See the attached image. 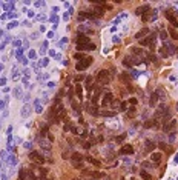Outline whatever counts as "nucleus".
I'll return each instance as SVG.
<instances>
[{
  "label": "nucleus",
  "instance_id": "nucleus-18",
  "mask_svg": "<svg viewBox=\"0 0 178 180\" xmlns=\"http://www.w3.org/2000/svg\"><path fill=\"white\" fill-rule=\"evenodd\" d=\"M157 102H158V96H157V92H154V94L150 96L149 103H150V106H155V105H157Z\"/></svg>",
  "mask_w": 178,
  "mask_h": 180
},
{
  "label": "nucleus",
  "instance_id": "nucleus-7",
  "mask_svg": "<svg viewBox=\"0 0 178 180\" xmlns=\"http://www.w3.org/2000/svg\"><path fill=\"white\" fill-rule=\"evenodd\" d=\"M83 174H86V176H89V177H92V179H100V177H103L105 174L103 172H100V171H83Z\"/></svg>",
  "mask_w": 178,
  "mask_h": 180
},
{
  "label": "nucleus",
  "instance_id": "nucleus-3",
  "mask_svg": "<svg viewBox=\"0 0 178 180\" xmlns=\"http://www.w3.org/2000/svg\"><path fill=\"white\" fill-rule=\"evenodd\" d=\"M75 43L77 46H81V45H89V37L85 36V34H78L77 39H75Z\"/></svg>",
  "mask_w": 178,
  "mask_h": 180
},
{
  "label": "nucleus",
  "instance_id": "nucleus-40",
  "mask_svg": "<svg viewBox=\"0 0 178 180\" xmlns=\"http://www.w3.org/2000/svg\"><path fill=\"white\" fill-rule=\"evenodd\" d=\"M77 94H78V96H81V88H80L78 85H77Z\"/></svg>",
  "mask_w": 178,
  "mask_h": 180
},
{
  "label": "nucleus",
  "instance_id": "nucleus-1",
  "mask_svg": "<svg viewBox=\"0 0 178 180\" xmlns=\"http://www.w3.org/2000/svg\"><path fill=\"white\" fill-rule=\"evenodd\" d=\"M97 82L100 85H108L109 82H111V74H109V71L103 69V71H98L97 74Z\"/></svg>",
  "mask_w": 178,
  "mask_h": 180
},
{
  "label": "nucleus",
  "instance_id": "nucleus-23",
  "mask_svg": "<svg viewBox=\"0 0 178 180\" xmlns=\"http://www.w3.org/2000/svg\"><path fill=\"white\" fill-rule=\"evenodd\" d=\"M169 34H170V37H172L174 40H178V34H177V31H175L174 28H170V29H169Z\"/></svg>",
  "mask_w": 178,
  "mask_h": 180
},
{
  "label": "nucleus",
  "instance_id": "nucleus-15",
  "mask_svg": "<svg viewBox=\"0 0 178 180\" xmlns=\"http://www.w3.org/2000/svg\"><path fill=\"white\" fill-rule=\"evenodd\" d=\"M88 112H91L92 116H98V114H100V112L97 111V106H95V105H92V106L88 105Z\"/></svg>",
  "mask_w": 178,
  "mask_h": 180
},
{
  "label": "nucleus",
  "instance_id": "nucleus-13",
  "mask_svg": "<svg viewBox=\"0 0 178 180\" xmlns=\"http://www.w3.org/2000/svg\"><path fill=\"white\" fill-rule=\"evenodd\" d=\"M83 162V156L78 154V152H74L72 154V163H81Z\"/></svg>",
  "mask_w": 178,
  "mask_h": 180
},
{
  "label": "nucleus",
  "instance_id": "nucleus-24",
  "mask_svg": "<svg viewBox=\"0 0 178 180\" xmlns=\"http://www.w3.org/2000/svg\"><path fill=\"white\" fill-rule=\"evenodd\" d=\"M145 126H146V128H154V126H157L155 125V120L152 119V120H147V122L145 123Z\"/></svg>",
  "mask_w": 178,
  "mask_h": 180
},
{
  "label": "nucleus",
  "instance_id": "nucleus-8",
  "mask_svg": "<svg viewBox=\"0 0 178 180\" xmlns=\"http://www.w3.org/2000/svg\"><path fill=\"white\" fill-rule=\"evenodd\" d=\"M140 43L143 46H152V48H154V36H149L147 39H141Z\"/></svg>",
  "mask_w": 178,
  "mask_h": 180
},
{
  "label": "nucleus",
  "instance_id": "nucleus-11",
  "mask_svg": "<svg viewBox=\"0 0 178 180\" xmlns=\"http://www.w3.org/2000/svg\"><path fill=\"white\" fill-rule=\"evenodd\" d=\"M78 51H94L95 49V45L94 43H89V45H81V46H77Z\"/></svg>",
  "mask_w": 178,
  "mask_h": 180
},
{
  "label": "nucleus",
  "instance_id": "nucleus-33",
  "mask_svg": "<svg viewBox=\"0 0 178 180\" xmlns=\"http://www.w3.org/2000/svg\"><path fill=\"white\" fill-rule=\"evenodd\" d=\"M28 180H36V176L32 172H28Z\"/></svg>",
  "mask_w": 178,
  "mask_h": 180
},
{
  "label": "nucleus",
  "instance_id": "nucleus-32",
  "mask_svg": "<svg viewBox=\"0 0 178 180\" xmlns=\"http://www.w3.org/2000/svg\"><path fill=\"white\" fill-rule=\"evenodd\" d=\"M72 108L75 109V112H78V105H77V103H75V102H74V100H72Z\"/></svg>",
  "mask_w": 178,
  "mask_h": 180
},
{
  "label": "nucleus",
  "instance_id": "nucleus-37",
  "mask_svg": "<svg viewBox=\"0 0 178 180\" xmlns=\"http://www.w3.org/2000/svg\"><path fill=\"white\" fill-rule=\"evenodd\" d=\"M125 137H126V134H123V136L117 137V142H123V140H125Z\"/></svg>",
  "mask_w": 178,
  "mask_h": 180
},
{
  "label": "nucleus",
  "instance_id": "nucleus-38",
  "mask_svg": "<svg viewBox=\"0 0 178 180\" xmlns=\"http://www.w3.org/2000/svg\"><path fill=\"white\" fill-rule=\"evenodd\" d=\"M74 166H75V168H83V163H74Z\"/></svg>",
  "mask_w": 178,
  "mask_h": 180
},
{
  "label": "nucleus",
  "instance_id": "nucleus-16",
  "mask_svg": "<svg viewBox=\"0 0 178 180\" xmlns=\"http://www.w3.org/2000/svg\"><path fill=\"white\" fill-rule=\"evenodd\" d=\"M120 79H121V82H125V83H127V85L132 82V77L129 76V74H121V76H120Z\"/></svg>",
  "mask_w": 178,
  "mask_h": 180
},
{
  "label": "nucleus",
  "instance_id": "nucleus-35",
  "mask_svg": "<svg viewBox=\"0 0 178 180\" xmlns=\"http://www.w3.org/2000/svg\"><path fill=\"white\" fill-rule=\"evenodd\" d=\"M120 111H126V103H120Z\"/></svg>",
  "mask_w": 178,
  "mask_h": 180
},
{
  "label": "nucleus",
  "instance_id": "nucleus-26",
  "mask_svg": "<svg viewBox=\"0 0 178 180\" xmlns=\"http://www.w3.org/2000/svg\"><path fill=\"white\" fill-rule=\"evenodd\" d=\"M132 52H134V54L141 56V54H143V49H141V48H132Z\"/></svg>",
  "mask_w": 178,
  "mask_h": 180
},
{
  "label": "nucleus",
  "instance_id": "nucleus-20",
  "mask_svg": "<svg viewBox=\"0 0 178 180\" xmlns=\"http://www.w3.org/2000/svg\"><path fill=\"white\" fill-rule=\"evenodd\" d=\"M155 149V143L150 142V140H147L146 142V151H154Z\"/></svg>",
  "mask_w": 178,
  "mask_h": 180
},
{
  "label": "nucleus",
  "instance_id": "nucleus-25",
  "mask_svg": "<svg viewBox=\"0 0 178 180\" xmlns=\"http://www.w3.org/2000/svg\"><path fill=\"white\" fill-rule=\"evenodd\" d=\"M28 179V174H26V171L22 169V172H20V180H26Z\"/></svg>",
  "mask_w": 178,
  "mask_h": 180
},
{
  "label": "nucleus",
  "instance_id": "nucleus-31",
  "mask_svg": "<svg viewBox=\"0 0 178 180\" xmlns=\"http://www.w3.org/2000/svg\"><path fill=\"white\" fill-rule=\"evenodd\" d=\"M91 146H92V142H86V143L83 145V148H86V149H89V148H91Z\"/></svg>",
  "mask_w": 178,
  "mask_h": 180
},
{
  "label": "nucleus",
  "instance_id": "nucleus-9",
  "mask_svg": "<svg viewBox=\"0 0 178 180\" xmlns=\"http://www.w3.org/2000/svg\"><path fill=\"white\" fill-rule=\"evenodd\" d=\"M112 102H114V97H112L111 92H108V94L105 96V99H103V102H101V105L108 106V105H112Z\"/></svg>",
  "mask_w": 178,
  "mask_h": 180
},
{
  "label": "nucleus",
  "instance_id": "nucleus-21",
  "mask_svg": "<svg viewBox=\"0 0 178 180\" xmlns=\"http://www.w3.org/2000/svg\"><path fill=\"white\" fill-rule=\"evenodd\" d=\"M86 160H88V162H91V163H94L95 166H101V162H98V160H95L94 157H86Z\"/></svg>",
  "mask_w": 178,
  "mask_h": 180
},
{
  "label": "nucleus",
  "instance_id": "nucleus-19",
  "mask_svg": "<svg viewBox=\"0 0 178 180\" xmlns=\"http://www.w3.org/2000/svg\"><path fill=\"white\" fill-rule=\"evenodd\" d=\"M140 177H141L143 180H152V176H150L149 172H146V171H141V172H140Z\"/></svg>",
  "mask_w": 178,
  "mask_h": 180
},
{
  "label": "nucleus",
  "instance_id": "nucleus-12",
  "mask_svg": "<svg viewBox=\"0 0 178 180\" xmlns=\"http://www.w3.org/2000/svg\"><path fill=\"white\" fill-rule=\"evenodd\" d=\"M147 11H150V8H149L147 5H145V6H140V8H137V9H135V14H137V16H143V14H145V12H147Z\"/></svg>",
  "mask_w": 178,
  "mask_h": 180
},
{
  "label": "nucleus",
  "instance_id": "nucleus-6",
  "mask_svg": "<svg viewBox=\"0 0 178 180\" xmlns=\"http://www.w3.org/2000/svg\"><path fill=\"white\" fill-rule=\"evenodd\" d=\"M166 19L170 22V25H172V26H175V28L178 26V20H177V17L174 16L172 11H166Z\"/></svg>",
  "mask_w": 178,
  "mask_h": 180
},
{
  "label": "nucleus",
  "instance_id": "nucleus-10",
  "mask_svg": "<svg viewBox=\"0 0 178 180\" xmlns=\"http://www.w3.org/2000/svg\"><path fill=\"white\" fill-rule=\"evenodd\" d=\"M147 34H149V28H141V29H140V31L135 34V39L141 40L143 37H145V36H147Z\"/></svg>",
  "mask_w": 178,
  "mask_h": 180
},
{
  "label": "nucleus",
  "instance_id": "nucleus-36",
  "mask_svg": "<svg viewBox=\"0 0 178 180\" xmlns=\"http://www.w3.org/2000/svg\"><path fill=\"white\" fill-rule=\"evenodd\" d=\"M74 59H77V60H78V59H81V60H83L85 57L81 56V54H77V52H75V56H74Z\"/></svg>",
  "mask_w": 178,
  "mask_h": 180
},
{
  "label": "nucleus",
  "instance_id": "nucleus-29",
  "mask_svg": "<svg viewBox=\"0 0 178 180\" xmlns=\"http://www.w3.org/2000/svg\"><path fill=\"white\" fill-rule=\"evenodd\" d=\"M127 116H129V117H134V116H135V108H131V111L127 112Z\"/></svg>",
  "mask_w": 178,
  "mask_h": 180
},
{
  "label": "nucleus",
  "instance_id": "nucleus-28",
  "mask_svg": "<svg viewBox=\"0 0 178 180\" xmlns=\"http://www.w3.org/2000/svg\"><path fill=\"white\" fill-rule=\"evenodd\" d=\"M48 134V126H45V128L42 129V132H40V136H42V137H45Z\"/></svg>",
  "mask_w": 178,
  "mask_h": 180
},
{
  "label": "nucleus",
  "instance_id": "nucleus-30",
  "mask_svg": "<svg viewBox=\"0 0 178 180\" xmlns=\"http://www.w3.org/2000/svg\"><path fill=\"white\" fill-rule=\"evenodd\" d=\"M147 19H149V11L143 14V22H147Z\"/></svg>",
  "mask_w": 178,
  "mask_h": 180
},
{
  "label": "nucleus",
  "instance_id": "nucleus-41",
  "mask_svg": "<svg viewBox=\"0 0 178 180\" xmlns=\"http://www.w3.org/2000/svg\"><path fill=\"white\" fill-rule=\"evenodd\" d=\"M177 108H178V106H177Z\"/></svg>",
  "mask_w": 178,
  "mask_h": 180
},
{
  "label": "nucleus",
  "instance_id": "nucleus-34",
  "mask_svg": "<svg viewBox=\"0 0 178 180\" xmlns=\"http://www.w3.org/2000/svg\"><path fill=\"white\" fill-rule=\"evenodd\" d=\"M129 103H131V105H137V103H138V100H137V99L134 97V99H131V100H129Z\"/></svg>",
  "mask_w": 178,
  "mask_h": 180
},
{
  "label": "nucleus",
  "instance_id": "nucleus-39",
  "mask_svg": "<svg viewBox=\"0 0 178 180\" xmlns=\"http://www.w3.org/2000/svg\"><path fill=\"white\" fill-rule=\"evenodd\" d=\"M158 146H160V148H161V149H167V148H166V146H167L166 143H160Z\"/></svg>",
  "mask_w": 178,
  "mask_h": 180
},
{
  "label": "nucleus",
  "instance_id": "nucleus-22",
  "mask_svg": "<svg viewBox=\"0 0 178 180\" xmlns=\"http://www.w3.org/2000/svg\"><path fill=\"white\" fill-rule=\"evenodd\" d=\"M100 114L103 116V117H112V116H115V112L114 111H101Z\"/></svg>",
  "mask_w": 178,
  "mask_h": 180
},
{
  "label": "nucleus",
  "instance_id": "nucleus-17",
  "mask_svg": "<svg viewBox=\"0 0 178 180\" xmlns=\"http://www.w3.org/2000/svg\"><path fill=\"white\" fill-rule=\"evenodd\" d=\"M161 154H160V152H155V154H152V157H150V159H152V162L154 163H160L161 162Z\"/></svg>",
  "mask_w": 178,
  "mask_h": 180
},
{
  "label": "nucleus",
  "instance_id": "nucleus-14",
  "mask_svg": "<svg viewBox=\"0 0 178 180\" xmlns=\"http://www.w3.org/2000/svg\"><path fill=\"white\" fill-rule=\"evenodd\" d=\"M132 152H134V148L131 145H125L121 148V154H132Z\"/></svg>",
  "mask_w": 178,
  "mask_h": 180
},
{
  "label": "nucleus",
  "instance_id": "nucleus-5",
  "mask_svg": "<svg viewBox=\"0 0 178 180\" xmlns=\"http://www.w3.org/2000/svg\"><path fill=\"white\" fill-rule=\"evenodd\" d=\"M29 159L31 160H34V162H38V163H43L45 162V159L40 156V152H37V151H32V152H29Z\"/></svg>",
  "mask_w": 178,
  "mask_h": 180
},
{
  "label": "nucleus",
  "instance_id": "nucleus-4",
  "mask_svg": "<svg viewBox=\"0 0 178 180\" xmlns=\"http://www.w3.org/2000/svg\"><path fill=\"white\" fill-rule=\"evenodd\" d=\"M175 125H177V120H169V122H166L163 125V131L164 132H170L175 128Z\"/></svg>",
  "mask_w": 178,
  "mask_h": 180
},
{
  "label": "nucleus",
  "instance_id": "nucleus-2",
  "mask_svg": "<svg viewBox=\"0 0 178 180\" xmlns=\"http://www.w3.org/2000/svg\"><path fill=\"white\" fill-rule=\"evenodd\" d=\"M92 57H85L81 62H78L77 65H75V68H77V71H83V69H86L89 65H92Z\"/></svg>",
  "mask_w": 178,
  "mask_h": 180
},
{
  "label": "nucleus",
  "instance_id": "nucleus-27",
  "mask_svg": "<svg viewBox=\"0 0 178 180\" xmlns=\"http://www.w3.org/2000/svg\"><path fill=\"white\" fill-rule=\"evenodd\" d=\"M157 96H160L158 99H164V96H166V94H164V91L160 88V89H157Z\"/></svg>",
  "mask_w": 178,
  "mask_h": 180
}]
</instances>
